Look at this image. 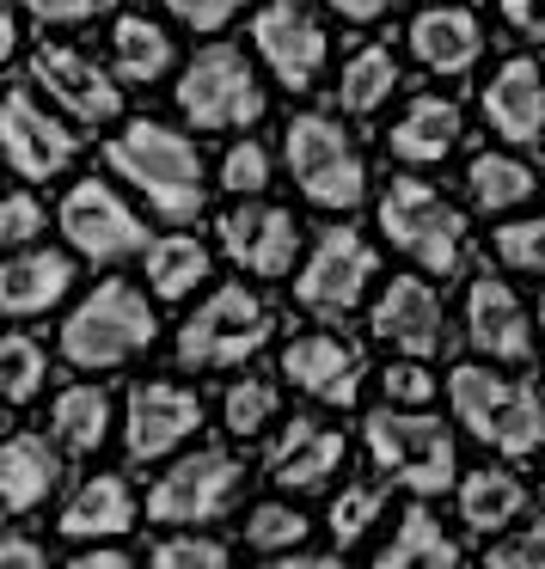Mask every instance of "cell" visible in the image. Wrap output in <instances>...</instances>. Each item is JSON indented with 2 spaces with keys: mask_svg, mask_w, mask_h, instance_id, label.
<instances>
[{
  "mask_svg": "<svg viewBox=\"0 0 545 569\" xmlns=\"http://www.w3.org/2000/svg\"><path fill=\"white\" fill-rule=\"evenodd\" d=\"M380 392H386V405L429 410V405H435V392H442V380H435V373L423 368V356H398L393 368L380 373Z\"/></svg>",
  "mask_w": 545,
  "mask_h": 569,
  "instance_id": "cell-39",
  "label": "cell"
},
{
  "mask_svg": "<svg viewBox=\"0 0 545 569\" xmlns=\"http://www.w3.org/2000/svg\"><path fill=\"white\" fill-rule=\"evenodd\" d=\"M398 87H405L398 56L386 50V43H361V50L344 62V74H337V104H344L349 117H374Z\"/></svg>",
  "mask_w": 545,
  "mask_h": 569,
  "instance_id": "cell-31",
  "label": "cell"
},
{
  "mask_svg": "<svg viewBox=\"0 0 545 569\" xmlns=\"http://www.w3.org/2000/svg\"><path fill=\"white\" fill-rule=\"evenodd\" d=\"M202 429V398L178 380H141L129 392L123 410V447L136 466H153V459H172L190 435Z\"/></svg>",
  "mask_w": 545,
  "mask_h": 569,
  "instance_id": "cell-14",
  "label": "cell"
},
{
  "mask_svg": "<svg viewBox=\"0 0 545 569\" xmlns=\"http://www.w3.org/2000/svg\"><path fill=\"white\" fill-rule=\"evenodd\" d=\"M447 398H454V417L472 441H484L503 459H533L545 447V398L527 380H508L496 368H466L447 373Z\"/></svg>",
  "mask_w": 545,
  "mask_h": 569,
  "instance_id": "cell-2",
  "label": "cell"
},
{
  "mask_svg": "<svg viewBox=\"0 0 545 569\" xmlns=\"http://www.w3.org/2000/svg\"><path fill=\"white\" fill-rule=\"evenodd\" d=\"M533 325H539V343H545V295H539V319H533Z\"/></svg>",
  "mask_w": 545,
  "mask_h": 569,
  "instance_id": "cell-50",
  "label": "cell"
},
{
  "mask_svg": "<svg viewBox=\"0 0 545 569\" xmlns=\"http://www.w3.org/2000/svg\"><path fill=\"white\" fill-rule=\"evenodd\" d=\"M111 68L123 87H153L172 68V38L166 26H153L148 13H123L111 26Z\"/></svg>",
  "mask_w": 545,
  "mask_h": 569,
  "instance_id": "cell-29",
  "label": "cell"
},
{
  "mask_svg": "<svg viewBox=\"0 0 545 569\" xmlns=\"http://www.w3.org/2000/svg\"><path fill=\"white\" fill-rule=\"evenodd\" d=\"M153 307L136 282H99L62 325V361L99 373V368H123L153 343Z\"/></svg>",
  "mask_w": 545,
  "mask_h": 569,
  "instance_id": "cell-3",
  "label": "cell"
},
{
  "mask_svg": "<svg viewBox=\"0 0 545 569\" xmlns=\"http://www.w3.org/2000/svg\"><path fill=\"white\" fill-rule=\"evenodd\" d=\"M380 233L429 276H454L466 263V214L423 178H393L380 190Z\"/></svg>",
  "mask_w": 545,
  "mask_h": 569,
  "instance_id": "cell-6",
  "label": "cell"
},
{
  "mask_svg": "<svg viewBox=\"0 0 545 569\" xmlns=\"http://www.w3.org/2000/svg\"><path fill=\"white\" fill-rule=\"evenodd\" d=\"M75 563H80V569H123V563H129V551H117L111 539H92L87 551L75 557Z\"/></svg>",
  "mask_w": 545,
  "mask_h": 569,
  "instance_id": "cell-49",
  "label": "cell"
},
{
  "mask_svg": "<svg viewBox=\"0 0 545 569\" xmlns=\"http://www.w3.org/2000/svg\"><path fill=\"white\" fill-rule=\"evenodd\" d=\"M264 184H270V153L251 136L234 141V148L221 153V190H234V197H264Z\"/></svg>",
  "mask_w": 545,
  "mask_h": 569,
  "instance_id": "cell-40",
  "label": "cell"
},
{
  "mask_svg": "<svg viewBox=\"0 0 545 569\" xmlns=\"http://www.w3.org/2000/svg\"><path fill=\"white\" fill-rule=\"evenodd\" d=\"M459 136H466L459 104L442 99V92H423V99L405 104V117L393 123L386 148H393V160H405V166H442L447 153L459 148Z\"/></svg>",
  "mask_w": 545,
  "mask_h": 569,
  "instance_id": "cell-25",
  "label": "cell"
},
{
  "mask_svg": "<svg viewBox=\"0 0 545 569\" xmlns=\"http://www.w3.org/2000/svg\"><path fill=\"white\" fill-rule=\"evenodd\" d=\"M307 532H313V520L288 502H258L246 515V545L264 557H283V551H295V545H307Z\"/></svg>",
  "mask_w": 545,
  "mask_h": 569,
  "instance_id": "cell-36",
  "label": "cell"
},
{
  "mask_svg": "<svg viewBox=\"0 0 545 569\" xmlns=\"http://www.w3.org/2000/svg\"><path fill=\"white\" fill-rule=\"evenodd\" d=\"M337 19H349V26H374V19H386L393 7H405V0H325Z\"/></svg>",
  "mask_w": 545,
  "mask_h": 569,
  "instance_id": "cell-48",
  "label": "cell"
},
{
  "mask_svg": "<svg viewBox=\"0 0 545 569\" xmlns=\"http://www.w3.org/2000/svg\"><path fill=\"white\" fill-rule=\"evenodd\" d=\"M374 270H380V258H374V246L356 227H325L319 246L307 251V263L295 276V300L313 319H349L368 300Z\"/></svg>",
  "mask_w": 545,
  "mask_h": 569,
  "instance_id": "cell-9",
  "label": "cell"
},
{
  "mask_svg": "<svg viewBox=\"0 0 545 569\" xmlns=\"http://www.w3.org/2000/svg\"><path fill=\"white\" fill-rule=\"evenodd\" d=\"M374 563L380 569H447V563H459V545L442 532V520H435L429 508L410 502L405 520H398V532L374 551Z\"/></svg>",
  "mask_w": 545,
  "mask_h": 569,
  "instance_id": "cell-30",
  "label": "cell"
},
{
  "mask_svg": "<svg viewBox=\"0 0 545 569\" xmlns=\"http://www.w3.org/2000/svg\"><path fill=\"white\" fill-rule=\"evenodd\" d=\"M50 563V545L26 539V532H7L0 539V569H43Z\"/></svg>",
  "mask_w": 545,
  "mask_h": 569,
  "instance_id": "cell-46",
  "label": "cell"
},
{
  "mask_svg": "<svg viewBox=\"0 0 545 569\" xmlns=\"http://www.w3.org/2000/svg\"><path fill=\"white\" fill-rule=\"evenodd\" d=\"M484 563H496V569H515V563H545V527H527V532H515V539H490Z\"/></svg>",
  "mask_w": 545,
  "mask_h": 569,
  "instance_id": "cell-45",
  "label": "cell"
},
{
  "mask_svg": "<svg viewBox=\"0 0 545 569\" xmlns=\"http://www.w3.org/2000/svg\"><path fill=\"white\" fill-rule=\"evenodd\" d=\"M496 258L508 263V270H527V276H545V214H533V221H508L490 233Z\"/></svg>",
  "mask_w": 545,
  "mask_h": 569,
  "instance_id": "cell-38",
  "label": "cell"
},
{
  "mask_svg": "<svg viewBox=\"0 0 545 569\" xmlns=\"http://www.w3.org/2000/svg\"><path fill=\"white\" fill-rule=\"evenodd\" d=\"M141 270H148L153 300H185V295H197V288L209 282L215 258H209V246L190 239V233H160L148 251H141Z\"/></svg>",
  "mask_w": 545,
  "mask_h": 569,
  "instance_id": "cell-27",
  "label": "cell"
},
{
  "mask_svg": "<svg viewBox=\"0 0 545 569\" xmlns=\"http://www.w3.org/2000/svg\"><path fill=\"white\" fill-rule=\"evenodd\" d=\"M270 331H276V319L264 307V295H251L246 282H227L185 319L178 368H246L270 343Z\"/></svg>",
  "mask_w": 545,
  "mask_h": 569,
  "instance_id": "cell-7",
  "label": "cell"
},
{
  "mask_svg": "<svg viewBox=\"0 0 545 569\" xmlns=\"http://www.w3.org/2000/svg\"><path fill=\"white\" fill-rule=\"evenodd\" d=\"M380 508H386V483H344V490L331 496V539H337V551H349V545L380 520Z\"/></svg>",
  "mask_w": 545,
  "mask_h": 569,
  "instance_id": "cell-37",
  "label": "cell"
},
{
  "mask_svg": "<svg viewBox=\"0 0 545 569\" xmlns=\"http://www.w3.org/2000/svg\"><path fill=\"white\" fill-rule=\"evenodd\" d=\"M374 337L393 343L398 356H423L429 361L447 337V307L423 276H393V282L374 295V312H368Z\"/></svg>",
  "mask_w": 545,
  "mask_h": 569,
  "instance_id": "cell-17",
  "label": "cell"
},
{
  "mask_svg": "<svg viewBox=\"0 0 545 569\" xmlns=\"http://www.w3.org/2000/svg\"><path fill=\"white\" fill-rule=\"evenodd\" d=\"M148 557H153L160 569H197V563H202V569H221L234 551H227L221 539H202V532H178V539H160Z\"/></svg>",
  "mask_w": 545,
  "mask_h": 569,
  "instance_id": "cell-41",
  "label": "cell"
},
{
  "mask_svg": "<svg viewBox=\"0 0 545 569\" xmlns=\"http://www.w3.org/2000/svg\"><path fill=\"white\" fill-rule=\"evenodd\" d=\"M276 410H283V392H276V380H234L227 386V405H221V417H227V435H239V441H251V435H264L276 422Z\"/></svg>",
  "mask_w": 545,
  "mask_h": 569,
  "instance_id": "cell-35",
  "label": "cell"
},
{
  "mask_svg": "<svg viewBox=\"0 0 545 569\" xmlns=\"http://www.w3.org/2000/svg\"><path fill=\"white\" fill-rule=\"evenodd\" d=\"M521 508H527V483L515 478V471H466L459 478V520H466L472 532H508L521 520Z\"/></svg>",
  "mask_w": 545,
  "mask_h": 569,
  "instance_id": "cell-28",
  "label": "cell"
},
{
  "mask_svg": "<svg viewBox=\"0 0 545 569\" xmlns=\"http://www.w3.org/2000/svg\"><path fill=\"white\" fill-rule=\"evenodd\" d=\"M410 56L429 74H472L484 56V26L466 7H423L410 19Z\"/></svg>",
  "mask_w": 545,
  "mask_h": 569,
  "instance_id": "cell-23",
  "label": "cell"
},
{
  "mask_svg": "<svg viewBox=\"0 0 545 569\" xmlns=\"http://www.w3.org/2000/svg\"><path fill=\"white\" fill-rule=\"evenodd\" d=\"M56 221H62L68 246L92 263H117V258H129V251H148L141 214L129 209L111 184H99V178H80L62 197V214H56Z\"/></svg>",
  "mask_w": 545,
  "mask_h": 569,
  "instance_id": "cell-13",
  "label": "cell"
},
{
  "mask_svg": "<svg viewBox=\"0 0 545 569\" xmlns=\"http://www.w3.org/2000/svg\"><path fill=\"white\" fill-rule=\"evenodd\" d=\"M105 166L123 184H136L148 197V209L166 214V221H197L202 214V197H209V184H202V153L172 123L136 117L123 136L105 141Z\"/></svg>",
  "mask_w": 545,
  "mask_h": 569,
  "instance_id": "cell-1",
  "label": "cell"
},
{
  "mask_svg": "<svg viewBox=\"0 0 545 569\" xmlns=\"http://www.w3.org/2000/svg\"><path fill=\"white\" fill-rule=\"evenodd\" d=\"M31 87H43L50 104H62L75 123H92V129L117 123V111H123V87L92 56L68 50V43H38L31 50Z\"/></svg>",
  "mask_w": 545,
  "mask_h": 569,
  "instance_id": "cell-15",
  "label": "cell"
},
{
  "mask_svg": "<svg viewBox=\"0 0 545 569\" xmlns=\"http://www.w3.org/2000/svg\"><path fill=\"white\" fill-rule=\"evenodd\" d=\"M19 13H31L38 26H87V19H99L111 0H13Z\"/></svg>",
  "mask_w": 545,
  "mask_h": 569,
  "instance_id": "cell-43",
  "label": "cell"
},
{
  "mask_svg": "<svg viewBox=\"0 0 545 569\" xmlns=\"http://www.w3.org/2000/svg\"><path fill=\"white\" fill-rule=\"evenodd\" d=\"M264 466H270V483H283V490H319V483H331V471L344 466V435L313 422V417H295L270 441Z\"/></svg>",
  "mask_w": 545,
  "mask_h": 569,
  "instance_id": "cell-21",
  "label": "cell"
},
{
  "mask_svg": "<svg viewBox=\"0 0 545 569\" xmlns=\"http://www.w3.org/2000/svg\"><path fill=\"white\" fill-rule=\"evenodd\" d=\"M239 483H246V466L221 447H197L185 453L148 496V520L153 527H202V520H221L234 508Z\"/></svg>",
  "mask_w": 545,
  "mask_h": 569,
  "instance_id": "cell-10",
  "label": "cell"
},
{
  "mask_svg": "<svg viewBox=\"0 0 545 569\" xmlns=\"http://www.w3.org/2000/svg\"><path fill=\"white\" fill-rule=\"evenodd\" d=\"M503 19L521 31V38H539L545 43V0H503Z\"/></svg>",
  "mask_w": 545,
  "mask_h": 569,
  "instance_id": "cell-47",
  "label": "cell"
},
{
  "mask_svg": "<svg viewBox=\"0 0 545 569\" xmlns=\"http://www.w3.org/2000/svg\"><path fill=\"white\" fill-rule=\"evenodd\" d=\"M533 331L539 325L521 312V300H515V288L503 282V276H472V288H466V337H472V349H478L484 361H527L533 356Z\"/></svg>",
  "mask_w": 545,
  "mask_h": 569,
  "instance_id": "cell-19",
  "label": "cell"
},
{
  "mask_svg": "<svg viewBox=\"0 0 545 569\" xmlns=\"http://www.w3.org/2000/svg\"><path fill=\"white\" fill-rule=\"evenodd\" d=\"M283 380H295V392L319 398V405L349 410L361 392V349L337 331H307L283 349Z\"/></svg>",
  "mask_w": 545,
  "mask_h": 569,
  "instance_id": "cell-18",
  "label": "cell"
},
{
  "mask_svg": "<svg viewBox=\"0 0 545 569\" xmlns=\"http://www.w3.org/2000/svg\"><path fill=\"white\" fill-rule=\"evenodd\" d=\"M484 123L503 141H515V148L545 136V68L533 56H508L490 74V87H484Z\"/></svg>",
  "mask_w": 545,
  "mask_h": 569,
  "instance_id": "cell-20",
  "label": "cell"
},
{
  "mask_svg": "<svg viewBox=\"0 0 545 569\" xmlns=\"http://www.w3.org/2000/svg\"><path fill=\"white\" fill-rule=\"evenodd\" d=\"M221 251L246 276L276 282V276H288V270H295V258H300V221L288 209H270V202H251L246 197V209H227L221 214Z\"/></svg>",
  "mask_w": 545,
  "mask_h": 569,
  "instance_id": "cell-16",
  "label": "cell"
},
{
  "mask_svg": "<svg viewBox=\"0 0 545 569\" xmlns=\"http://www.w3.org/2000/svg\"><path fill=\"white\" fill-rule=\"evenodd\" d=\"M160 7H166L172 19H185L190 31H221L227 19L246 7V0H160Z\"/></svg>",
  "mask_w": 545,
  "mask_h": 569,
  "instance_id": "cell-44",
  "label": "cell"
},
{
  "mask_svg": "<svg viewBox=\"0 0 545 569\" xmlns=\"http://www.w3.org/2000/svg\"><path fill=\"white\" fill-rule=\"evenodd\" d=\"M50 435L68 453H99L105 435H111V398H105V386H68V392H56Z\"/></svg>",
  "mask_w": 545,
  "mask_h": 569,
  "instance_id": "cell-32",
  "label": "cell"
},
{
  "mask_svg": "<svg viewBox=\"0 0 545 569\" xmlns=\"http://www.w3.org/2000/svg\"><path fill=\"white\" fill-rule=\"evenodd\" d=\"M75 288V258L68 251H13L0 263V312L7 319H38V312L62 307Z\"/></svg>",
  "mask_w": 545,
  "mask_h": 569,
  "instance_id": "cell-22",
  "label": "cell"
},
{
  "mask_svg": "<svg viewBox=\"0 0 545 569\" xmlns=\"http://www.w3.org/2000/svg\"><path fill=\"white\" fill-rule=\"evenodd\" d=\"M56 483H62L56 447L43 441V435H31V429L7 435V447H0V508L19 520V515H31V508L50 502Z\"/></svg>",
  "mask_w": 545,
  "mask_h": 569,
  "instance_id": "cell-24",
  "label": "cell"
},
{
  "mask_svg": "<svg viewBox=\"0 0 545 569\" xmlns=\"http://www.w3.org/2000/svg\"><path fill=\"white\" fill-rule=\"evenodd\" d=\"M361 435H368L374 466H380L393 483H405V490L442 496L447 483H459V471H454V435H447L442 417H429V410L386 405V410H374V417L361 422Z\"/></svg>",
  "mask_w": 545,
  "mask_h": 569,
  "instance_id": "cell-5",
  "label": "cell"
},
{
  "mask_svg": "<svg viewBox=\"0 0 545 569\" xmlns=\"http://www.w3.org/2000/svg\"><path fill=\"white\" fill-rule=\"evenodd\" d=\"M43 380H50V349L31 331H7V343H0V392H7V405L13 410L31 405L43 392Z\"/></svg>",
  "mask_w": 545,
  "mask_h": 569,
  "instance_id": "cell-34",
  "label": "cell"
},
{
  "mask_svg": "<svg viewBox=\"0 0 545 569\" xmlns=\"http://www.w3.org/2000/svg\"><path fill=\"white\" fill-rule=\"evenodd\" d=\"M178 117L190 129H251L264 117V87L251 74V62L234 43H209L185 62L178 74Z\"/></svg>",
  "mask_w": 545,
  "mask_h": 569,
  "instance_id": "cell-8",
  "label": "cell"
},
{
  "mask_svg": "<svg viewBox=\"0 0 545 569\" xmlns=\"http://www.w3.org/2000/svg\"><path fill=\"white\" fill-rule=\"evenodd\" d=\"M283 160H288V172H295L300 197H307L313 209L349 214V209H361V202H368V166H361L356 141L344 136V123H337V117H319V111L288 117Z\"/></svg>",
  "mask_w": 545,
  "mask_h": 569,
  "instance_id": "cell-4",
  "label": "cell"
},
{
  "mask_svg": "<svg viewBox=\"0 0 545 569\" xmlns=\"http://www.w3.org/2000/svg\"><path fill=\"white\" fill-rule=\"evenodd\" d=\"M0 148H7V166H13L26 184H43V178L75 166L80 136L62 117H50V104H38L31 87H13L7 104H0Z\"/></svg>",
  "mask_w": 545,
  "mask_h": 569,
  "instance_id": "cell-12",
  "label": "cell"
},
{
  "mask_svg": "<svg viewBox=\"0 0 545 569\" xmlns=\"http://www.w3.org/2000/svg\"><path fill=\"white\" fill-rule=\"evenodd\" d=\"M129 527H136V490H129V478H117V471L87 478L62 508L68 539H123Z\"/></svg>",
  "mask_w": 545,
  "mask_h": 569,
  "instance_id": "cell-26",
  "label": "cell"
},
{
  "mask_svg": "<svg viewBox=\"0 0 545 569\" xmlns=\"http://www.w3.org/2000/svg\"><path fill=\"white\" fill-rule=\"evenodd\" d=\"M38 233H50V214H43V202L19 184L13 197L0 202V239H7V246H31Z\"/></svg>",
  "mask_w": 545,
  "mask_h": 569,
  "instance_id": "cell-42",
  "label": "cell"
},
{
  "mask_svg": "<svg viewBox=\"0 0 545 569\" xmlns=\"http://www.w3.org/2000/svg\"><path fill=\"white\" fill-rule=\"evenodd\" d=\"M466 190H472V202H478L484 214H508L539 190V178H533V166L515 160V153H472Z\"/></svg>",
  "mask_w": 545,
  "mask_h": 569,
  "instance_id": "cell-33",
  "label": "cell"
},
{
  "mask_svg": "<svg viewBox=\"0 0 545 569\" xmlns=\"http://www.w3.org/2000/svg\"><path fill=\"white\" fill-rule=\"evenodd\" d=\"M251 43L270 62V74L283 80L288 92H313L325 74V56H331V38L325 26L300 7V0H264L251 13Z\"/></svg>",
  "mask_w": 545,
  "mask_h": 569,
  "instance_id": "cell-11",
  "label": "cell"
}]
</instances>
